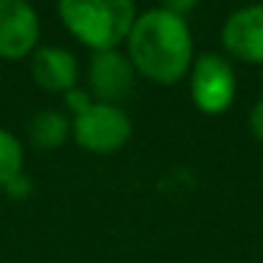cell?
I'll return each mask as SVG.
<instances>
[{
	"label": "cell",
	"instance_id": "1",
	"mask_svg": "<svg viewBox=\"0 0 263 263\" xmlns=\"http://www.w3.org/2000/svg\"><path fill=\"white\" fill-rule=\"evenodd\" d=\"M126 57L137 75L158 85L181 83L194 65V34L189 21L165 6L137 13L126 36Z\"/></svg>",
	"mask_w": 263,
	"mask_h": 263
},
{
	"label": "cell",
	"instance_id": "2",
	"mask_svg": "<svg viewBox=\"0 0 263 263\" xmlns=\"http://www.w3.org/2000/svg\"><path fill=\"white\" fill-rule=\"evenodd\" d=\"M57 13L65 29L93 54L119 49L137 18L132 0H62Z\"/></svg>",
	"mask_w": 263,
	"mask_h": 263
},
{
	"label": "cell",
	"instance_id": "3",
	"mask_svg": "<svg viewBox=\"0 0 263 263\" xmlns=\"http://www.w3.org/2000/svg\"><path fill=\"white\" fill-rule=\"evenodd\" d=\"M72 140L96 155L119 153L132 140V119L116 103L93 101L83 114L72 116Z\"/></svg>",
	"mask_w": 263,
	"mask_h": 263
},
{
	"label": "cell",
	"instance_id": "4",
	"mask_svg": "<svg viewBox=\"0 0 263 263\" xmlns=\"http://www.w3.org/2000/svg\"><path fill=\"white\" fill-rule=\"evenodd\" d=\"M191 101L206 116L224 114L237 96V75L232 62L217 52H201L189 70Z\"/></svg>",
	"mask_w": 263,
	"mask_h": 263
},
{
	"label": "cell",
	"instance_id": "5",
	"mask_svg": "<svg viewBox=\"0 0 263 263\" xmlns=\"http://www.w3.org/2000/svg\"><path fill=\"white\" fill-rule=\"evenodd\" d=\"M39 13L26 0H0V60H24L39 49Z\"/></svg>",
	"mask_w": 263,
	"mask_h": 263
},
{
	"label": "cell",
	"instance_id": "6",
	"mask_svg": "<svg viewBox=\"0 0 263 263\" xmlns=\"http://www.w3.org/2000/svg\"><path fill=\"white\" fill-rule=\"evenodd\" d=\"M137 83V70L126 54L119 49L114 52H96L88 65V90L93 101L116 103L124 101Z\"/></svg>",
	"mask_w": 263,
	"mask_h": 263
},
{
	"label": "cell",
	"instance_id": "7",
	"mask_svg": "<svg viewBox=\"0 0 263 263\" xmlns=\"http://www.w3.org/2000/svg\"><path fill=\"white\" fill-rule=\"evenodd\" d=\"M222 47L232 60L263 65V3L242 6L222 24Z\"/></svg>",
	"mask_w": 263,
	"mask_h": 263
},
{
	"label": "cell",
	"instance_id": "8",
	"mask_svg": "<svg viewBox=\"0 0 263 263\" xmlns=\"http://www.w3.org/2000/svg\"><path fill=\"white\" fill-rule=\"evenodd\" d=\"M31 78L47 93H67L78 85V57L65 47H39L31 54Z\"/></svg>",
	"mask_w": 263,
	"mask_h": 263
},
{
	"label": "cell",
	"instance_id": "9",
	"mask_svg": "<svg viewBox=\"0 0 263 263\" xmlns=\"http://www.w3.org/2000/svg\"><path fill=\"white\" fill-rule=\"evenodd\" d=\"M72 137V119L57 108L36 111L29 121V142L36 150H57Z\"/></svg>",
	"mask_w": 263,
	"mask_h": 263
},
{
	"label": "cell",
	"instance_id": "10",
	"mask_svg": "<svg viewBox=\"0 0 263 263\" xmlns=\"http://www.w3.org/2000/svg\"><path fill=\"white\" fill-rule=\"evenodd\" d=\"M24 173V147L13 132L0 126V186Z\"/></svg>",
	"mask_w": 263,
	"mask_h": 263
},
{
	"label": "cell",
	"instance_id": "11",
	"mask_svg": "<svg viewBox=\"0 0 263 263\" xmlns=\"http://www.w3.org/2000/svg\"><path fill=\"white\" fill-rule=\"evenodd\" d=\"M65 103H67V108L72 111V116H78V114H83V111L93 103V96H90V90H85V88L75 85L72 90H67V93H65Z\"/></svg>",
	"mask_w": 263,
	"mask_h": 263
},
{
	"label": "cell",
	"instance_id": "12",
	"mask_svg": "<svg viewBox=\"0 0 263 263\" xmlns=\"http://www.w3.org/2000/svg\"><path fill=\"white\" fill-rule=\"evenodd\" d=\"M3 189H6V194H8L11 199H29V194L34 191V183H31V178H29L26 173H18V176L11 178Z\"/></svg>",
	"mask_w": 263,
	"mask_h": 263
},
{
	"label": "cell",
	"instance_id": "13",
	"mask_svg": "<svg viewBox=\"0 0 263 263\" xmlns=\"http://www.w3.org/2000/svg\"><path fill=\"white\" fill-rule=\"evenodd\" d=\"M248 129H250V135L258 140V142H263V96L250 106V111H248Z\"/></svg>",
	"mask_w": 263,
	"mask_h": 263
},
{
	"label": "cell",
	"instance_id": "14",
	"mask_svg": "<svg viewBox=\"0 0 263 263\" xmlns=\"http://www.w3.org/2000/svg\"><path fill=\"white\" fill-rule=\"evenodd\" d=\"M260 189H263V173H260Z\"/></svg>",
	"mask_w": 263,
	"mask_h": 263
},
{
	"label": "cell",
	"instance_id": "15",
	"mask_svg": "<svg viewBox=\"0 0 263 263\" xmlns=\"http://www.w3.org/2000/svg\"><path fill=\"white\" fill-rule=\"evenodd\" d=\"M0 83H3V72H0Z\"/></svg>",
	"mask_w": 263,
	"mask_h": 263
}]
</instances>
